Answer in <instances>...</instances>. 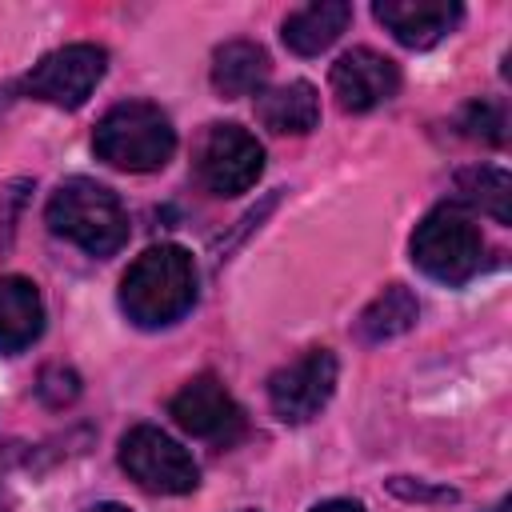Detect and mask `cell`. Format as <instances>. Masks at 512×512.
Segmentation results:
<instances>
[{"label": "cell", "instance_id": "30bf717a", "mask_svg": "<svg viewBox=\"0 0 512 512\" xmlns=\"http://www.w3.org/2000/svg\"><path fill=\"white\" fill-rule=\"evenodd\" d=\"M328 84L344 112H372L400 92V68L376 48H352L332 64Z\"/></svg>", "mask_w": 512, "mask_h": 512}, {"label": "cell", "instance_id": "7c38bea8", "mask_svg": "<svg viewBox=\"0 0 512 512\" xmlns=\"http://www.w3.org/2000/svg\"><path fill=\"white\" fill-rule=\"evenodd\" d=\"M44 332V300L28 276H0V356H16Z\"/></svg>", "mask_w": 512, "mask_h": 512}, {"label": "cell", "instance_id": "7402d4cb", "mask_svg": "<svg viewBox=\"0 0 512 512\" xmlns=\"http://www.w3.org/2000/svg\"><path fill=\"white\" fill-rule=\"evenodd\" d=\"M84 512H128L124 504H96V508H84Z\"/></svg>", "mask_w": 512, "mask_h": 512}, {"label": "cell", "instance_id": "ba28073f", "mask_svg": "<svg viewBox=\"0 0 512 512\" xmlns=\"http://www.w3.org/2000/svg\"><path fill=\"white\" fill-rule=\"evenodd\" d=\"M336 356L328 348H308L292 364L268 376V404L284 424H304L320 416V408L336 392Z\"/></svg>", "mask_w": 512, "mask_h": 512}, {"label": "cell", "instance_id": "8992f818", "mask_svg": "<svg viewBox=\"0 0 512 512\" xmlns=\"http://www.w3.org/2000/svg\"><path fill=\"white\" fill-rule=\"evenodd\" d=\"M264 172L260 140L240 124H208L196 148V176L212 196H240Z\"/></svg>", "mask_w": 512, "mask_h": 512}, {"label": "cell", "instance_id": "ffe728a7", "mask_svg": "<svg viewBox=\"0 0 512 512\" xmlns=\"http://www.w3.org/2000/svg\"><path fill=\"white\" fill-rule=\"evenodd\" d=\"M392 492H400V496H408V500H456V492L452 488H424V484H404L400 476L392 480Z\"/></svg>", "mask_w": 512, "mask_h": 512}, {"label": "cell", "instance_id": "cb8c5ba5", "mask_svg": "<svg viewBox=\"0 0 512 512\" xmlns=\"http://www.w3.org/2000/svg\"><path fill=\"white\" fill-rule=\"evenodd\" d=\"M0 512H8V508H4V500H0Z\"/></svg>", "mask_w": 512, "mask_h": 512}, {"label": "cell", "instance_id": "9c48e42d", "mask_svg": "<svg viewBox=\"0 0 512 512\" xmlns=\"http://www.w3.org/2000/svg\"><path fill=\"white\" fill-rule=\"evenodd\" d=\"M168 416L196 440H208V444H232L240 432H244V412L240 404L232 400V392L212 376V372H200L192 376L172 400H168Z\"/></svg>", "mask_w": 512, "mask_h": 512}, {"label": "cell", "instance_id": "ac0fdd59", "mask_svg": "<svg viewBox=\"0 0 512 512\" xmlns=\"http://www.w3.org/2000/svg\"><path fill=\"white\" fill-rule=\"evenodd\" d=\"M504 128H508V116H504V104H496V100H472L460 112V132L472 140L504 144Z\"/></svg>", "mask_w": 512, "mask_h": 512}, {"label": "cell", "instance_id": "4fadbf2b", "mask_svg": "<svg viewBox=\"0 0 512 512\" xmlns=\"http://www.w3.org/2000/svg\"><path fill=\"white\" fill-rule=\"evenodd\" d=\"M272 60L256 40H228L212 52V88L224 100H240V96H260L268 84Z\"/></svg>", "mask_w": 512, "mask_h": 512}, {"label": "cell", "instance_id": "5bb4252c", "mask_svg": "<svg viewBox=\"0 0 512 512\" xmlns=\"http://www.w3.org/2000/svg\"><path fill=\"white\" fill-rule=\"evenodd\" d=\"M256 120L276 136H304L320 124V96L308 80L264 88L256 96Z\"/></svg>", "mask_w": 512, "mask_h": 512}, {"label": "cell", "instance_id": "277c9868", "mask_svg": "<svg viewBox=\"0 0 512 512\" xmlns=\"http://www.w3.org/2000/svg\"><path fill=\"white\" fill-rule=\"evenodd\" d=\"M412 264L436 284H464L484 264V236L460 204L432 208L412 232Z\"/></svg>", "mask_w": 512, "mask_h": 512}, {"label": "cell", "instance_id": "d6986e66", "mask_svg": "<svg viewBox=\"0 0 512 512\" xmlns=\"http://www.w3.org/2000/svg\"><path fill=\"white\" fill-rule=\"evenodd\" d=\"M36 392H40V400H44L48 408H64V404H72V400L80 396V376H76L72 368L52 364V368H44V372H40Z\"/></svg>", "mask_w": 512, "mask_h": 512}, {"label": "cell", "instance_id": "3957f363", "mask_svg": "<svg viewBox=\"0 0 512 512\" xmlns=\"http://www.w3.org/2000/svg\"><path fill=\"white\" fill-rule=\"evenodd\" d=\"M92 152L124 172H156L176 152V128L156 104L124 100L100 116L92 132Z\"/></svg>", "mask_w": 512, "mask_h": 512}, {"label": "cell", "instance_id": "7a4b0ae2", "mask_svg": "<svg viewBox=\"0 0 512 512\" xmlns=\"http://www.w3.org/2000/svg\"><path fill=\"white\" fill-rule=\"evenodd\" d=\"M44 220L56 236L72 240L88 256H116L128 244V212L120 196L88 176L64 180L44 208Z\"/></svg>", "mask_w": 512, "mask_h": 512}, {"label": "cell", "instance_id": "9a60e30c", "mask_svg": "<svg viewBox=\"0 0 512 512\" xmlns=\"http://www.w3.org/2000/svg\"><path fill=\"white\" fill-rule=\"evenodd\" d=\"M348 20H352V4H344V0H312V4L296 8L284 20L280 36L296 56H320L324 48H332L340 40Z\"/></svg>", "mask_w": 512, "mask_h": 512}, {"label": "cell", "instance_id": "44dd1931", "mask_svg": "<svg viewBox=\"0 0 512 512\" xmlns=\"http://www.w3.org/2000/svg\"><path fill=\"white\" fill-rule=\"evenodd\" d=\"M312 512H364V504H356V500H324Z\"/></svg>", "mask_w": 512, "mask_h": 512}, {"label": "cell", "instance_id": "52a82bcc", "mask_svg": "<svg viewBox=\"0 0 512 512\" xmlns=\"http://www.w3.org/2000/svg\"><path fill=\"white\" fill-rule=\"evenodd\" d=\"M108 72V52L100 44H64L56 52H48L28 76H24V92L56 104V108H80L96 84Z\"/></svg>", "mask_w": 512, "mask_h": 512}, {"label": "cell", "instance_id": "2e32d148", "mask_svg": "<svg viewBox=\"0 0 512 512\" xmlns=\"http://www.w3.org/2000/svg\"><path fill=\"white\" fill-rule=\"evenodd\" d=\"M416 316H420L416 296H412L404 284H388V288L360 312V320H356V336H360L364 344H384V340L408 332V328L416 324Z\"/></svg>", "mask_w": 512, "mask_h": 512}, {"label": "cell", "instance_id": "5b68a950", "mask_svg": "<svg viewBox=\"0 0 512 512\" xmlns=\"http://www.w3.org/2000/svg\"><path fill=\"white\" fill-rule=\"evenodd\" d=\"M120 468L156 496H184L200 484L192 452L156 424H136L120 436Z\"/></svg>", "mask_w": 512, "mask_h": 512}, {"label": "cell", "instance_id": "8fae6325", "mask_svg": "<svg viewBox=\"0 0 512 512\" xmlns=\"http://www.w3.org/2000/svg\"><path fill=\"white\" fill-rule=\"evenodd\" d=\"M372 16L404 48H432L460 24L464 8L456 0H376Z\"/></svg>", "mask_w": 512, "mask_h": 512}, {"label": "cell", "instance_id": "603a6c76", "mask_svg": "<svg viewBox=\"0 0 512 512\" xmlns=\"http://www.w3.org/2000/svg\"><path fill=\"white\" fill-rule=\"evenodd\" d=\"M492 512H508V500H500V504H496V508H492Z\"/></svg>", "mask_w": 512, "mask_h": 512}, {"label": "cell", "instance_id": "e0dca14e", "mask_svg": "<svg viewBox=\"0 0 512 512\" xmlns=\"http://www.w3.org/2000/svg\"><path fill=\"white\" fill-rule=\"evenodd\" d=\"M456 192L468 208H480L484 216H492L496 224H512V176L504 168L480 164V168H464L456 176Z\"/></svg>", "mask_w": 512, "mask_h": 512}, {"label": "cell", "instance_id": "6da1fadb", "mask_svg": "<svg viewBox=\"0 0 512 512\" xmlns=\"http://www.w3.org/2000/svg\"><path fill=\"white\" fill-rule=\"evenodd\" d=\"M196 304V264L180 244L140 252L120 280V308L140 328H168Z\"/></svg>", "mask_w": 512, "mask_h": 512}]
</instances>
